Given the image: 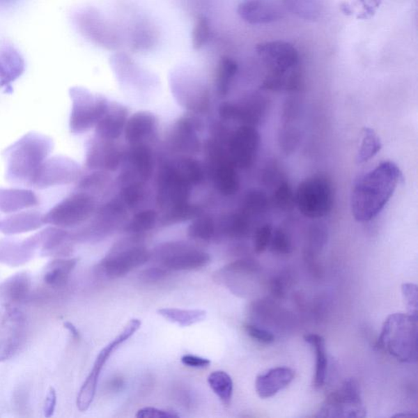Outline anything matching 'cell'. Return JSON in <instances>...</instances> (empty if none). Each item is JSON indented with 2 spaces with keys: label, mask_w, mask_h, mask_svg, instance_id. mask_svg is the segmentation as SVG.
Listing matches in <instances>:
<instances>
[{
  "label": "cell",
  "mask_w": 418,
  "mask_h": 418,
  "mask_svg": "<svg viewBox=\"0 0 418 418\" xmlns=\"http://www.w3.org/2000/svg\"><path fill=\"white\" fill-rule=\"evenodd\" d=\"M402 173L397 164L385 161L355 180L350 208L356 221L369 222L386 207L396 192Z\"/></svg>",
  "instance_id": "cell-1"
},
{
  "label": "cell",
  "mask_w": 418,
  "mask_h": 418,
  "mask_svg": "<svg viewBox=\"0 0 418 418\" xmlns=\"http://www.w3.org/2000/svg\"><path fill=\"white\" fill-rule=\"evenodd\" d=\"M256 52L268 68L263 87L279 91H294L301 85L299 54L293 45L284 41L265 42L256 47Z\"/></svg>",
  "instance_id": "cell-2"
},
{
  "label": "cell",
  "mask_w": 418,
  "mask_h": 418,
  "mask_svg": "<svg viewBox=\"0 0 418 418\" xmlns=\"http://www.w3.org/2000/svg\"><path fill=\"white\" fill-rule=\"evenodd\" d=\"M377 348L402 363L417 361V317L393 314L385 320Z\"/></svg>",
  "instance_id": "cell-3"
},
{
  "label": "cell",
  "mask_w": 418,
  "mask_h": 418,
  "mask_svg": "<svg viewBox=\"0 0 418 418\" xmlns=\"http://www.w3.org/2000/svg\"><path fill=\"white\" fill-rule=\"evenodd\" d=\"M52 149V141L39 134H28L7 150L8 173L13 179L31 184L37 170Z\"/></svg>",
  "instance_id": "cell-4"
},
{
  "label": "cell",
  "mask_w": 418,
  "mask_h": 418,
  "mask_svg": "<svg viewBox=\"0 0 418 418\" xmlns=\"http://www.w3.org/2000/svg\"><path fill=\"white\" fill-rule=\"evenodd\" d=\"M132 235L113 246L98 265L100 273L109 279H118L148 263L151 251L142 244L141 235Z\"/></svg>",
  "instance_id": "cell-5"
},
{
  "label": "cell",
  "mask_w": 418,
  "mask_h": 418,
  "mask_svg": "<svg viewBox=\"0 0 418 418\" xmlns=\"http://www.w3.org/2000/svg\"><path fill=\"white\" fill-rule=\"evenodd\" d=\"M172 272L193 270L206 267L210 256L196 245L186 241H170L156 247L151 258Z\"/></svg>",
  "instance_id": "cell-6"
},
{
  "label": "cell",
  "mask_w": 418,
  "mask_h": 418,
  "mask_svg": "<svg viewBox=\"0 0 418 418\" xmlns=\"http://www.w3.org/2000/svg\"><path fill=\"white\" fill-rule=\"evenodd\" d=\"M334 204V192L330 180L324 176H313L299 185L295 206L306 217L316 219L329 215Z\"/></svg>",
  "instance_id": "cell-7"
},
{
  "label": "cell",
  "mask_w": 418,
  "mask_h": 418,
  "mask_svg": "<svg viewBox=\"0 0 418 418\" xmlns=\"http://www.w3.org/2000/svg\"><path fill=\"white\" fill-rule=\"evenodd\" d=\"M70 94L72 100L70 132L75 134H84L97 125L107 111L109 102L102 95H95L83 88H71Z\"/></svg>",
  "instance_id": "cell-8"
},
{
  "label": "cell",
  "mask_w": 418,
  "mask_h": 418,
  "mask_svg": "<svg viewBox=\"0 0 418 418\" xmlns=\"http://www.w3.org/2000/svg\"><path fill=\"white\" fill-rule=\"evenodd\" d=\"M95 212V198L91 194L79 192L56 204L47 215L42 216V222L45 224L59 228H72L82 226L91 219Z\"/></svg>",
  "instance_id": "cell-9"
},
{
  "label": "cell",
  "mask_w": 418,
  "mask_h": 418,
  "mask_svg": "<svg viewBox=\"0 0 418 418\" xmlns=\"http://www.w3.org/2000/svg\"><path fill=\"white\" fill-rule=\"evenodd\" d=\"M141 326V321L140 320H131L127 323L121 334L100 351L96 360H95L91 372H90L82 388H80L77 396L76 405H77L78 410L80 412L87 411L90 405H92L95 394H96L100 375H101L104 364L110 359L113 353H115L121 345L130 339L132 335H134Z\"/></svg>",
  "instance_id": "cell-10"
},
{
  "label": "cell",
  "mask_w": 418,
  "mask_h": 418,
  "mask_svg": "<svg viewBox=\"0 0 418 418\" xmlns=\"http://www.w3.org/2000/svg\"><path fill=\"white\" fill-rule=\"evenodd\" d=\"M193 187L172 161H169L161 166L157 174V206L164 212L170 208L189 202Z\"/></svg>",
  "instance_id": "cell-11"
},
{
  "label": "cell",
  "mask_w": 418,
  "mask_h": 418,
  "mask_svg": "<svg viewBox=\"0 0 418 418\" xmlns=\"http://www.w3.org/2000/svg\"><path fill=\"white\" fill-rule=\"evenodd\" d=\"M366 415L367 410L359 384L354 379H348L340 389L326 398L316 417L364 418Z\"/></svg>",
  "instance_id": "cell-12"
},
{
  "label": "cell",
  "mask_w": 418,
  "mask_h": 418,
  "mask_svg": "<svg viewBox=\"0 0 418 418\" xmlns=\"http://www.w3.org/2000/svg\"><path fill=\"white\" fill-rule=\"evenodd\" d=\"M126 209L120 199L109 201L95 212L88 225L70 234L71 240L98 241L106 238L125 222Z\"/></svg>",
  "instance_id": "cell-13"
},
{
  "label": "cell",
  "mask_w": 418,
  "mask_h": 418,
  "mask_svg": "<svg viewBox=\"0 0 418 418\" xmlns=\"http://www.w3.org/2000/svg\"><path fill=\"white\" fill-rule=\"evenodd\" d=\"M171 88L180 106L188 111L204 114L210 109V91L201 79L189 73H175L171 79Z\"/></svg>",
  "instance_id": "cell-14"
},
{
  "label": "cell",
  "mask_w": 418,
  "mask_h": 418,
  "mask_svg": "<svg viewBox=\"0 0 418 418\" xmlns=\"http://www.w3.org/2000/svg\"><path fill=\"white\" fill-rule=\"evenodd\" d=\"M260 144L261 137L256 128L241 125L228 139L227 153L237 169H249L256 162Z\"/></svg>",
  "instance_id": "cell-15"
},
{
  "label": "cell",
  "mask_w": 418,
  "mask_h": 418,
  "mask_svg": "<svg viewBox=\"0 0 418 418\" xmlns=\"http://www.w3.org/2000/svg\"><path fill=\"white\" fill-rule=\"evenodd\" d=\"M79 166L75 161L64 157H55L41 164L37 170L31 184L37 188L45 189L58 185L75 182L79 178Z\"/></svg>",
  "instance_id": "cell-16"
},
{
  "label": "cell",
  "mask_w": 418,
  "mask_h": 418,
  "mask_svg": "<svg viewBox=\"0 0 418 418\" xmlns=\"http://www.w3.org/2000/svg\"><path fill=\"white\" fill-rule=\"evenodd\" d=\"M268 103L260 96H254L240 103L224 102L218 109L220 117L224 121L240 122L242 125L256 127L267 116Z\"/></svg>",
  "instance_id": "cell-17"
},
{
  "label": "cell",
  "mask_w": 418,
  "mask_h": 418,
  "mask_svg": "<svg viewBox=\"0 0 418 418\" xmlns=\"http://www.w3.org/2000/svg\"><path fill=\"white\" fill-rule=\"evenodd\" d=\"M211 160L213 163L212 178L217 191L224 196H234L240 191V180L234 164L227 151L217 144H212Z\"/></svg>",
  "instance_id": "cell-18"
},
{
  "label": "cell",
  "mask_w": 418,
  "mask_h": 418,
  "mask_svg": "<svg viewBox=\"0 0 418 418\" xmlns=\"http://www.w3.org/2000/svg\"><path fill=\"white\" fill-rule=\"evenodd\" d=\"M126 166L120 176L118 183L141 180L146 183L153 176L155 160L153 151L148 144L130 146L125 155Z\"/></svg>",
  "instance_id": "cell-19"
},
{
  "label": "cell",
  "mask_w": 418,
  "mask_h": 418,
  "mask_svg": "<svg viewBox=\"0 0 418 418\" xmlns=\"http://www.w3.org/2000/svg\"><path fill=\"white\" fill-rule=\"evenodd\" d=\"M125 155L115 141L96 137L88 147L86 167L107 173L116 172L121 167Z\"/></svg>",
  "instance_id": "cell-20"
},
{
  "label": "cell",
  "mask_w": 418,
  "mask_h": 418,
  "mask_svg": "<svg viewBox=\"0 0 418 418\" xmlns=\"http://www.w3.org/2000/svg\"><path fill=\"white\" fill-rule=\"evenodd\" d=\"M199 123L192 117H182L175 122L170 132L171 148L183 155L198 154L201 149Z\"/></svg>",
  "instance_id": "cell-21"
},
{
  "label": "cell",
  "mask_w": 418,
  "mask_h": 418,
  "mask_svg": "<svg viewBox=\"0 0 418 418\" xmlns=\"http://www.w3.org/2000/svg\"><path fill=\"white\" fill-rule=\"evenodd\" d=\"M24 325L23 314L16 308H8L3 320V332L0 336V362L13 357L20 348Z\"/></svg>",
  "instance_id": "cell-22"
},
{
  "label": "cell",
  "mask_w": 418,
  "mask_h": 418,
  "mask_svg": "<svg viewBox=\"0 0 418 418\" xmlns=\"http://www.w3.org/2000/svg\"><path fill=\"white\" fill-rule=\"evenodd\" d=\"M158 121L150 111H139L130 118L125 130V140L128 145L147 144L157 132Z\"/></svg>",
  "instance_id": "cell-23"
},
{
  "label": "cell",
  "mask_w": 418,
  "mask_h": 418,
  "mask_svg": "<svg viewBox=\"0 0 418 418\" xmlns=\"http://www.w3.org/2000/svg\"><path fill=\"white\" fill-rule=\"evenodd\" d=\"M127 118V107L120 103H109L107 111L95 126L96 136L104 140H117L125 132Z\"/></svg>",
  "instance_id": "cell-24"
},
{
  "label": "cell",
  "mask_w": 418,
  "mask_h": 418,
  "mask_svg": "<svg viewBox=\"0 0 418 418\" xmlns=\"http://www.w3.org/2000/svg\"><path fill=\"white\" fill-rule=\"evenodd\" d=\"M299 116V104L292 100L285 104L283 112V125L280 127L279 142L285 154L295 151L301 141V130L297 125Z\"/></svg>",
  "instance_id": "cell-25"
},
{
  "label": "cell",
  "mask_w": 418,
  "mask_h": 418,
  "mask_svg": "<svg viewBox=\"0 0 418 418\" xmlns=\"http://www.w3.org/2000/svg\"><path fill=\"white\" fill-rule=\"evenodd\" d=\"M295 373L291 368L277 367L268 370L265 373L261 374L256 379V392L261 398H268L277 395L291 384Z\"/></svg>",
  "instance_id": "cell-26"
},
{
  "label": "cell",
  "mask_w": 418,
  "mask_h": 418,
  "mask_svg": "<svg viewBox=\"0 0 418 418\" xmlns=\"http://www.w3.org/2000/svg\"><path fill=\"white\" fill-rule=\"evenodd\" d=\"M237 12L241 19L251 25L272 23L283 17L278 7L263 0H246L240 4Z\"/></svg>",
  "instance_id": "cell-27"
},
{
  "label": "cell",
  "mask_w": 418,
  "mask_h": 418,
  "mask_svg": "<svg viewBox=\"0 0 418 418\" xmlns=\"http://www.w3.org/2000/svg\"><path fill=\"white\" fill-rule=\"evenodd\" d=\"M37 249L41 247L44 255H65L70 249L68 242L72 241L70 233L63 228L49 227L34 235Z\"/></svg>",
  "instance_id": "cell-28"
},
{
  "label": "cell",
  "mask_w": 418,
  "mask_h": 418,
  "mask_svg": "<svg viewBox=\"0 0 418 418\" xmlns=\"http://www.w3.org/2000/svg\"><path fill=\"white\" fill-rule=\"evenodd\" d=\"M31 289L30 275L25 272L18 273L0 285V296L7 304V307H13V305L25 302Z\"/></svg>",
  "instance_id": "cell-29"
},
{
  "label": "cell",
  "mask_w": 418,
  "mask_h": 418,
  "mask_svg": "<svg viewBox=\"0 0 418 418\" xmlns=\"http://www.w3.org/2000/svg\"><path fill=\"white\" fill-rule=\"evenodd\" d=\"M37 249L33 236L19 243L0 244V261L12 267H17L27 263Z\"/></svg>",
  "instance_id": "cell-30"
},
{
  "label": "cell",
  "mask_w": 418,
  "mask_h": 418,
  "mask_svg": "<svg viewBox=\"0 0 418 418\" xmlns=\"http://www.w3.org/2000/svg\"><path fill=\"white\" fill-rule=\"evenodd\" d=\"M38 203L36 194L29 189H0V211L3 212H16Z\"/></svg>",
  "instance_id": "cell-31"
},
{
  "label": "cell",
  "mask_w": 418,
  "mask_h": 418,
  "mask_svg": "<svg viewBox=\"0 0 418 418\" xmlns=\"http://www.w3.org/2000/svg\"><path fill=\"white\" fill-rule=\"evenodd\" d=\"M44 224L40 213L23 212L0 222V231L6 235H16L39 229Z\"/></svg>",
  "instance_id": "cell-32"
},
{
  "label": "cell",
  "mask_w": 418,
  "mask_h": 418,
  "mask_svg": "<svg viewBox=\"0 0 418 418\" xmlns=\"http://www.w3.org/2000/svg\"><path fill=\"white\" fill-rule=\"evenodd\" d=\"M78 261V258H59L50 261L45 268V283L52 288L63 287L68 283Z\"/></svg>",
  "instance_id": "cell-33"
},
{
  "label": "cell",
  "mask_w": 418,
  "mask_h": 418,
  "mask_svg": "<svg viewBox=\"0 0 418 418\" xmlns=\"http://www.w3.org/2000/svg\"><path fill=\"white\" fill-rule=\"evenodd\" d=\"M308 344L315 350L316 356V375L314 378V386L320 388L325 383L327 358L326 355L325 340L324 337L318 334H309L304 337Z\"/></svg>",
  "instance_id": "cell-34"
},
{
  "label": "cell",
  "mask_w": 418,
  "mask_h": 418,
  "mask_svg": "<svg viewBox=\"0 0 418 418\" xmlns=\"http://www.w3.org/2000/svg\"><path fill=\"white\" fill-rule=\"evenodd\" d=\"M158 313L165 320L182 327L198 324L206 320L207 316L206 311L201 309L162 308Z\"/></svg>",
  "instance_id": "cell-35"
},
{
  "label": "cell",
  "mask_w": 418,
  "mask_h": 418,
  "mask_svg": "<svg viewBox=\"0 0 418 418\" xmlns=\"http://www.w3.org/2000/svg\"><path fill=\"white\" fill-rule=\"evenodd\" d=\"M238 72V64L229 56H222L218 61L215 71V84L220 97H226L229 93L233 80Z\"/></svg>",
  "instance_id": "cell-36"
},
{
  "label": "cell",
  "mask_w": 418,
  "mask_h": 418,
  "mask_svg": "<svg viewBox=\"0 0 418 418\" xmlns=\"http://www.w3.org/2000/svg\"><path fill=\"white\" fill-rule=\"evenodd\" d=\"M187 234L194 241L208 243L217 236V226L211 216L202 213L194 218L188 227Z\"/></svg>",
  "instance_id": "cell-37"
},
{
  "label": "cell",
  "mask_w": 418,
  "mask_h": 418,
  "mask_svg": "<svg viewBox=\"0 0 418 418\" xmlns=\"http://www.w3.org/2000/svg\"><path fill=\"white\" fill-rule=\"evenodd\" d=\"M287 10L305 21H316L323 11L322 0H282Z\"/></svg>",
  "instance_id": "cell-38"
},
{
  "label": "cell",
  "mask_w": 418,
  "mask_h": 418,
  "mask_svg": "<svg viewBox=\"0 0 418 418\" xmlns=\"http://www.w3.org/2000/svg\"><path fill=\"white\" fill-rule=\"evenodd\" d=\"M202 213L201 207L191 202H187L170 208L168 210L164 211L160 222L163 226H171L193 220L194 218L202 215Z\"/></svg>",
  "instance_id": "cell-39"
},
{
  "label": "cell",
  "mask_w": 418,
  "mask_h": 418,
  "mask_svg": "<svg viewBox=\"0 0 418 418\" xmlns=\"http://www.w3.org/2000/svg\"><path fill=\"white\" fill-rule=\"evenodd\" d=\"M208 383L223 405L229 406L234 391V383L230 375L222 370H217L209 374Z\"/></svg>",
  "instance_id": "cell-40"
},
{
  "label": "cell",
  "mask_w": 418,
  "mask_h": 418,
  "mask_svg": "<svg viewBox=\"0 0 418 418\" xmlns=\"http://www.w3.org/2000/svg\"><path fill=\"white\" fill-rule=\"evenodd\" d=\"M175 167L193 187L202 184L206 178L201 162L192 156L183 155L172 161Z\"/></svg>",
  "instance_id": "cell-41"
},
{
  "label": "cell",
  "mask_w": 418,
  "mask_h": 418,
  "mask_svg": "<svg viewBox=\"0 0 418 418\" xmlns=\"http://www.w3.org/2000/svg\"><path fill=\"white\" fill-rule=\"evenodd\" d=\"M159 221L158 212L153 209H145L132 217L127 223L125 231L128 234L142 235L145 233L153 230Z\"/></svg>",
  "instance_id": "cell-42"
},
{
  "label": "cell",
  "mask_w": 418,
  "mask_h": 418,
  "mask_svg": "<svg viewBox=\"0 0 418 418\" xmlns=\"http://www.w3.org/2000/svg\"><path fill=\"white\" fill-rule=\"evenodd\" d=\"M249 231L250 217L241 211L226 217L220 227L222 235L233 239L244 238Z\"/></svg>",
  "instance_id": "cell-43"
},
{
  "label": "cell",
  "mask_w": 418,
  "mask_h": 418,
  "mask_svg": "<svg viewBox=\"0 0 418 418\" xmlns=\"http://www.w3.org/2000/svg\"><path fill=\"white\" fill-rule=\"evenodd\" d=\"M144 182L141 180H130L120 183L121 201L127 209H134L140 206L144 201L146 196V186Z\"/></svg>",
  "instance_id": "cell-44"
},
{
  "label": "cell",
  "mask_w": 418,
  "mask_h": 418,
  "mask_svg": "<svg viewBox=\"0 0 418 418\" xmlns=\"http://www.w3.org/2000/svg\"><path fill=\"white\" fill-rule=\"evenodd\" d=\"M382 148V144L376 132L372 128L364 127L362 134V141H361L356 161L359 164L368 162Z\"/></svg>",
  "instance_id": "cell-45"
},
{
  "label": "cell",
  "mask_w": 418,
  "mask_h": 418,
  "mask_svg": "<svg viewBox=\"0 0 418 418\" xmlns=\"http://www.w3.org/2000/svg\"><path fill=\"white\" fill-rule=\"evenodd\" d=\"M107 172L94 170L80 180L78 186L79 192H85L93 196L94 194L102 193L110 185L111 178ZM94 197V196H93Z\"/></svg>",
  "instance_id": "cell-46"
},
{
  "label": "cell",
  "mask_w": 418,
  "mask_h": 418,
  "mask_svg": "<svg viewBox=\"0 0 418 418\" xmlns=\"http://www.w3.org/2000/svg\"><path fill=\"white\" fill-rule=\"evenodd\" d=\"M23 64L19 56H2L0 59V85H6L22 74Z\"/></svg>",
  "instance_id": "cell-47"
},
{
  "label": "cell",
  "mask_w": 418,
  "mask_h": 418,
  "mask_svg": "<svg viewBox=\"0 0 418 418\" xmlns=\"http://www.w3.org/2000/svg\"><path fill=\"white\" fill-rule=\"evenodd\" d=\"M268 206L267 196L263 192L254 189L246 194L240 211L251 217L261 215L265 210Z\"/></svg>",
  "instance_id": "cell-48"
},
{
  "label": "cell",
  "mask_w": 418,
  "mask_h": 418,
  "mask_svg": "<svg viewBox=\"0 0 418 418\" xmlns=\"http://www.w3.org/2000/svg\"><path fill=\"white\" fill-rule=\"evenodd\" d=\"M277 187L272 198L274 206L283 211L292 210L295 206V194L291 185L283 180Z\"/></svg>",
  "instance_id": "cell-49"
},
{
  "label": "cell",
  "mask_w": 418,
  "mask_h": 418,
  "mask_svg": "<svg viewBox=\"0 0 418 418\" xmlns=\"http://www.w3.org/2000/svg\"><path fill=\"white\" fill-rule=\"evenodd\" d=\"M210 22L204 16H199L196 19L192 30V40L194 49L199 50L207 44L210 37Z\"/></svg>",
  "instance_id": "cell-50"
},
{
  "label": "cell",
  "mask_w": 418,
  "mask_h": 418,
  "mask_svg": "<svg viewBox=\"0 0 418 418\" xmlns=\"http://www.w3.org/2000/svg\"><path fill=\"white\" fill-rule=\"evenodd\" d=\"M273 234L272 226L270 224L261 226L254 235V249L256 254H263L268 248Z\"/></svg>",
  "instance_id": "cell-51"
},
{
  "label": "cell",
  "mask_w": 418,
  "mask_h": 418,
  "mask_svg": "<svg viewBox=\"0 0 418 418\" xmlns=\"http://www.w3.org/2000/svg\"><path fill=\"white\" fill-rule=\"evenodd\" d=\"M402 293L406 302L408 314L412 316L417 317L418 291L415 284H403Z\"/></svg>",
  "instance_id": "cell-52"
},
{
  "label": "cell",
  "mask_w": 418,
  "mask_h": 418,
  "mask_svg": "<svg viewBox=\"0 0 418 418\" xmlns=\"http://www.w3.org/2000/svg\"><path fill=\"white\" fill-rule=\"evenodd\" d=\"M270 245L274 251L279 254H288L292 249L291 240L282 230H277L273 233Z\"/></svg>",
  "instance_id": "cell-53"
},
{
  "label": "cell",
  "mask_w": 418,
  "mask_h": 418,
  "mask_svg": "<svg viewBox=\"0 0 418 418\" xmlns=\"http://www.w3.org/2000/svg\"><path fill=\"white\" fill-rule=\"evenodd\" d=\"M245 330L251 339L259 341L261 343L270 344L272 343L274 341V336L272 334V332L261 329V327L258 326L246 325L245 326Z\"/></svg>",
  "instance_id": "cell-54"
},
{
  "label": "cell",
  "mask_w": 418,
  "mask_h": 418,
  "mask_svg": "<svg viewBox=\"0 0 418 418\" xmlns=\"http://www.w3.org/2000/svg\"><path fill=\"white\" fill-rule=\"evenodd\" d=\"M137 417L139 418H177L180 415L171 410H160L153 407H146L137 411Z\"/></svg>",
  "instance_id": "cell-55"
},
{
  "label": "cell",
  "mask_w": 418,
  "mask_h": 418,
  "mask_svg": "<svg viewBox=\"0 0 418 418\" xmlns=\"http://www.w3.org/2000/svg\"><path fill=\"white\" fill-rule=\"evenodd\" d=\"M169 272L170 270L162 267V265H160V267L150 268L144 270L141 274V277L144 281L155 282L167 277Z\"/></svg>",
  "instance_id": "cell-56"
},
{
  "label": "cell",
  "mask_w": 418,
  "mask_h": 418,
  "mask_svg": "<svg viewBox=\"0 0 418 418\" xmlns=\"http://www.w3.org/2000/svg\"><path fill=\"white\" fill-rule=\"evenodd\" d=\"M180 361L187 367L194 369H206L211 364V361L208 359L194 355H185L180 358Z\"/></svg>",
  "instance_id": "cell-57"
},
{
  "label": "cell",
  "mask_w": 418,
  "mask_h": 418,
  "mask_svg": "<svg viewBox=\"0 0 418 418\" xmlns=\"http://www.w3.org/2000/svg\"><path fill=\"white\" fill-rule=\"evenodd\" d=\"M281 174L279 173V170L275 164H269L268 168L265 169L263 180L265 185H278L282 182Z\"/></svg>",
  "instance_id": "cell-58"
},
{
  "label": "cell",
  "mask_w": 418,
  "mask_h": 418,
  "mask_svg": "<svg viewBox=\"0 0 418 418\" xmlns=\"http://www.w3.org/2000/svg\"><path fill=\"white\" fill-rule=\"evenodd\" d=\"M360 6L363 8V12L361 14L360 18L371 17L375 13L377 12L380 6H381L382 0H359Z\"/></svg>",
  "instance_id": "cell-59"
},
{
  "label": "cell",
  "mask_w": 418,
  "mask_h": 418,
  "mask_svg": "<svg viewBox=\"0 0 418 418\" xmlns=\"http://www.w3.org/2000/svg\"><path fill=\"white\" fill-rule=\"evenodd\" d=\"M56 405V393L54 387H50L47 393L45 407L44 415L45 417L54 416Z\"/></svg>",
  "instance_id": "cell-60"
},
{
  "label": "cell",
  "mask_w": 418,
  "mask_h": 418,
  "mask_svg": "<svg viewBox=\"0 0 418 418\" xmlns=\"http://www.w3.org/2000/svg\"><path fill=\"white\" fill-rule=\"evenodd\" d=\"M64 327L70 332V334L72 335L74 339L79 340L80 339L79 332L72 323L69 321L65 322Z\"/></svg>",
  "instance_id": "cell-61"
}]
</instances>
